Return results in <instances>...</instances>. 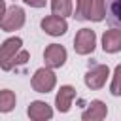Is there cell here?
I'll return each instance as SVG.
<instances>
[{
  "label": "cell",
  "mask_w": 121,
  "mask_h": 121,
  "mask_svg": "<svg viewBox=\"0 0 121 121\" xmlns=\"http://www.w3.org/2000/svg\"><path fill=\"white\" fill-rule=\"evenodd\" d=\"M23 25H25V9L19 6L6 8L4 15L0 17V28L4 32H13V30H19Z\"/></svg>",
  "instance_id": "cell-1"
},
{
  "label": "cell",
  "mask_w": 121,
  "mask_h": 121,
  "mask_svg": "<svg viewBox=\"0 0 121 121\" xmlns=\"http://www.w3.org/2000/svg\"><path fill=\"white\" fill-rule=\"evenodd\" d=\"M23 47V40L13 36V38H8L2 45H0V68L9 72L13 68V57L15 53Z\"/></svg>",
  "instance_id": "cell-2"
},
{
  "label": "cell",
  "mask_w": 121,
  "mask_h": 121,
  "mask_svg": "<svg viewBox=\"0 0 121 121\" xmlns=\"http://www.w3.org/2000/svg\"><path fill=\"white\" fill-rule=\"evenodd\" d=\"M55 83H57V76L47 66L38 68L34 72V76H32V81H30V85H32V89L36 93H49V91H53Z\"/></svg>",
  "instance_id": "cell-3"
},
{
  "label": "cell",
  "mask_w": 121,
  "mask_h": 121,
  "mask_svg": "<svg viewBox=\"0 0 121 121\" xmlns=\"http://www.w3.org/2000/svg\"><path fill=\"white\" fill-rule=\"evenodd\" d=\"M108 78H110V70H108L106 64H93V66H89V70L85 72V78H83V79H85V85H87L89 89L96 91V89H102V87L106 85Z\"/></svg>",
  "instance_id": "cell-4"
},
{
  "label": "cell",
  "mask_w": 121,
  "mask_h": 121,
  "mask_svg": "<svg viewBox=\"0 0 121 121\" xmlns=\"http://www.w3.org/2000/svg\"><path fill=\"white\" fill-rule=\"evenodd\" d=\"M95 45H96V34H95V30H91V28L78 30V34L74 38V49H76L78 55H89V53H93Z\"/></svg>",
  "instance_id": "cell-5"
},
{
  "label": "cell",
  "mask_w": 121,
  "mask_h": 121,
  "mask_svg": "<svg viewBox=\"0 0 121 121\" xmlns=\"http://www.w3.org/2000/svg\"><path fill=\"white\" fill-rule=\"evenodd\" d=\"M66 49L62 47V45H59V43H49L47 47H45V51H43V60H45V66L47 68H60V66H64V62H66Z\"/></svg>",
  "instance_id": "cell-6"
},
{
  "label": "cell",
  "mask_w": 121,
  "mask_h": 121,
  "mask_svg": "<svg viewBox=\"0 0 121 121\" xmlns=\"http://www.w3.org/2000/svg\"><path fill=\"white\" fill-rule=\"evenodd\" d=\"M42 30L49 36H62L66 30H68V23L64 17H59V15H47L42 19Z\"/></svg>",
  "instance_id": "cell-7"
},
{
  "label": "cell",
  "mask_w": 121,
  "mask_h": 121,
  "mask_svg": "<svg viewBox=\"0 0 121 121\" xmlns=\"http://www.w3.org/2000/svg\"><path fill=\"white\" fill-rule=\"evenodd\" d=\"M76 98V89L72 85H62L55 96V106L60 113H66L72 106V100Z\"/></svg>",
  "instance_id": "cell-8"
},
{
  "label": "cell",
  "mask_w": 121,
  "mask_h": 121,
  "mask_svg": "<svg viewBox=\"0 0 121 121\" xmlns=\"http://www.w3.org/2000/svg\"><path fill=\"white\" fill-rule=\"evenodd\" d=\"M26 113H28V117L34 119V121H45V119H51V117H53L51 106H49L47 102H43V100H34V102H30Z\"/></svg>",
  "instance_id": "cell-9"
},
{
  "label": "cell",
  "mask_w": 121,
  "mask_h": 121,
  "mask_svg": "<svg viewBox=\"0 0 121 121\" xmlns=\"http://www.w3.org/2000/svg\"><path fill=\"white\" fill-rule=\"evenodd\" d=\"M102 49L104 53H117L121 49V30L117 26L110 28L102 36Z\"/></svg>",
  "instance_id": "cell-10"
},
{
  "label": "cell",
  "mask_w": 121,
  "mask_h": 121,
  "mask_svg": "<svg viewBox=\"0 0 121 121\" xmlns=\"http://www.w3.org/2000/svg\"><path fill=\"white\" fill-rule=\"evenodd\" d=\"M108 115V108L102 100H91V104L87 106V110H83L81 119L83 121H102Z\"/></svg>",
  "instance_id": "cell-11"
},
{
  "label": "cell",
  "mask_w": 121,
  "mask_h": 121,
  "mask_svg": "<svg viewBox=\"0 0 121 121\" xmlns=\"http://www.w3.org/2000/svg\"><path fill=\"white\" fill-rule=\"evenodd\" d=\"M106 6L108 2L106 0H91V8H89V13H87V21H102L106 17Z\"/></svg>",
  "instance_id": "cell-12"
},
{
  "label": "cell",
  "mask_w": 121,
  "mask_h": 121,
  "mask_svg": "<svg viewBox=\"0 0 121 121\" xmlns=\"http://www.w3.org/2000/svg\"><path fill=\"white\" fill-rule=\"evenodd\" d=\"M15 102H17V98H15L13 91H9V89H2L0 91V113L11 112L15 108Z\"/></svg>",
  "instance_id": "cell-13"
},
{
  "label": "cell",
  "mask_w": 121,
  "mask_h": 121,
  "mask_svg": "<svg viewBox=\"0 0 121 121\" xmlns=\"http://www.w3.org/2000/svg\"><path fill=\"white\" fill-rule=\"evenodd\" d=\"M51 11L53 15H59V17H68L72 15V0H51Z\"/></svg>",
  "instance_id": "cell-14"
},
{
  "label": "cell",
  "mask_w": 121,
  "mask_h": 121,
  "mask_svg": "<svg viewBox=\"0 0 121 121\" xmlns=\"http://www.w3.org/2000/svg\"><path fill=\"white\" fill-rule=\"evenodd\" d=\"M112 26L121 25V17H119V0H112L110 8L106 6V17H104Z\"/></svg>",
  "instance_id": "cell-15"
},
{
  "label": "cell",
  "mask_w": 121,
  "mask_h": 121,
  "mask_svg": "<svg viewBox=\"0 0 121 121\" xmlns=\"http://www.w3.org/2000/svg\"><path fill=\"white\" fill-rule=\"evenodd\" d=\"M91 8V0H76V11H72V17L78 21H87V13Z\"/></svg>",
  "instance_id": "cell-16"
},
{
  "label": "cell",
  "mask_w": 121,
  "mask_h": 121,
  "mask_svg": "<svg viewBox=\"0 0 121 121\" xmlns=\"http://www.w3.org/2000/svg\"><path fill=\"white\" fill-rule=\"evenodd\" d=\"M119 79H121V66L117 64V66H115V70H113V79H112V87H110V91H112V95H113V96H119V95H121Z\"/></svg>",
  "instance_id": "cell-17"
},
{
  "label": "cell",
  "mask_w": 121,
  "mask_h": 121,
  "mask_svg": "<svg viewBox=\"0 0 121 121\" xmlns=\"http://www.w3.org/2000/svg\"><path fill=\"white\" fill-rule=\"evenodd\" d=\"M28 60V51H25L23 47L15 53V57H13V66H19V64H25Z\"/></svg>",
  "instance_id": "cell-18"
},
{
  "label": "cell",
  "mask_w": 121,
  "mask_h": 121,
  "mask_svg": "<svg viewBox=\"0 0 121 121\" xmlns=\"http://www.w3.org/2000/svg\"><path fill=\"white\" fill-rule=\"evenodd\" d=\"M25 4H28L30 8H43L47 0H23Z\"/></svg>",
  "instance_id": "cell-19"
},
{
  "label": "cell",
  "mask_w": 121,
  "mask_h": 121,
  "mask_svg": "<svg viewBox=\"0 0 121 121\" xmlns=\"http://www.w3.org/2000/svg\"><path fill=\"white\" fill-rule=\"evenodd\" d=\"M4 11H6V2H4V0H0V17L4 15Z\"/></svg>",
  "instance_id": "cell-20"
}]
</instances>
